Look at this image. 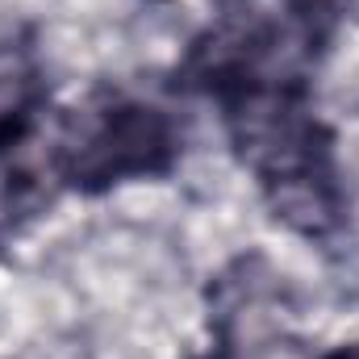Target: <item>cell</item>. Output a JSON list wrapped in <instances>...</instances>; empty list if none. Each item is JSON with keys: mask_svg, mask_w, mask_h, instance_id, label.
<instances>
[{"mask_svg": "<svg viewBox=\"0 0 359 359\" xmlns=\"http://www.w3.org/2000/svg\"><path fill=\"white\" fill-rule=\"evenodd\" d=\"M176 126L163 109L138 100H113L72 121L55 151V172L63 184L100 192L121 180H147L172 168Z\"/></svg>", "mask_w": 359, "mask_h": 359, "instance_id": "7a4b0ae2", "label": "cell"}, {"mask_svg": "<svg viewBox=\"0 0 359 359\" xmlns=\"http://www.w3.org/2000/svg\"><path fill=\"white\" fill-rule=\"evenodd\" d=\"M38 72L13 55V50H0V147H13L21 142L25 126L34 121V109H38Z\"/></svg>", "mask_w": 359, "mask_h": 359, "instance_id": "277c9868", "label": "cell"}, {"mask_svg": "<svg viewBox=\"0 0 359 359\" xmlns=\"http://www.w3.org/2000/svg\"><path fill=\"white\" fill-rule=\"evenodd\" d=\"M322 359H359V343H343V347H334L330 355H322Z\"/></svg>", "mask_w": 359, "mask_h": 359, "instance_id": "5b68a950", "label": "cell"}, {"mask_svg": "<svg viewBox=\"0 0 359 359\" xmlns=\"http://www.w3.org/2000/svg\"><path fill=\"white\" fill-rule=\"evenodd\" d=\"M238 159L259 176L271 209L297 234H330L343 201L330 172L326 130L301 100L297 84H247L222 96Z\"/></svg>", "mask_w": 359, "mask_h": 359, "instance_id": "6da1fadb", "label": "cell"}, {"mask_svg": "<svg viewBox=\"0 0 359 359\" xmlns=\"http://www.w3.org/2000/svg\"><path fill=\"white\" fill-rule=\"evenodd\" d=\"M288 288L264 255H243L209 284V326L222 359H264L288 334Z\"/></svg>", "mask_w": 359, "mask_h": 359, "instance_id": "3957f363", "label": "cell"}]
</instances>
